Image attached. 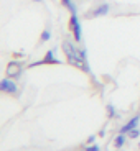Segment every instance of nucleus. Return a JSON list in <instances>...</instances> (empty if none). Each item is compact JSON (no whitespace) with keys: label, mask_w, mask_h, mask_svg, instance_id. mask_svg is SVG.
Masks as SVG:
<instances>
[{"label":"nucleus","mask_w":140,"mask_h":151,"mask_svg":"<svg viewBox=\"0 0 140 151\" xmlns=\"http://www.w3.org/2000/svg\"><path fill=\"white\" fill-rule=\"evenodd\" d=\"M61 48H63V53H65V56H66L68 64L74 66V68H78V69H81V71L87 72V74L91 72L89 63L81 58L79 48H76V45L71 41V40H65V41L61 43Z\"/></svg>","instance_id":"obj_1"},{"label":"nucleus","mask_w":140,"mask_h":151,"mask_svg":"<svg viewBox=\"0 0 140 151\" xmlns=\"http://www.w3.org/2000/svg\"><path fill=\"white\" fill-rule=\"evenodd\" d=\"M68 28L71 30L73 36H74V41L81 43V40H83V28H81V22H79V18H78V13H71Z\"/></svg>","instance_id":"obj_2"},{"label":"nucleus","mask_w":140,"mask_h":151,"mask_svg":"<svg viewBox=\"0 0 140 151\" xmlns=\"http://www.w3.org/2000/svg\"><path fill=\"white\" fill-rule=\"evenodd\" d=\"M45 64H51V66H59L61 64V61L58 59L56 56H54V49H49L48 53L45 54V58L43 59H40V61H35V63H31L28 68H35V66H45Z\"/></svg>","instance_id":"obj_3"},{"label":"nucleus","mask_w":140,"mask_h":151,"mask_svg":"<svg viewBox=\"0 0 140 151\" xmlns=\"http://www.w3.org/2000/svg\"><path fill=\"white\" fill-rule=\"evenodd\" d=\"M5 72H7V77H10V79H18L23 72V66L20 63H17V61H12V63L7 64Z\"/></svg>","instance_id":"obj_4"},{"label":"nucleus","mask_w":140,"mask_h":151,"mask_svg":"<svg viewBox=\"0 0 140 151\" xmlns=\"http://www.w3.org/2000/svg\"><path fill=\"white\" fill-rule=\"evenodd\" d=\"M110 12V5L109 4H101L96 8H92L89 13H87V18H99V17H106Z\"/></svg>","instance_id":"obj_5"},{"label":"nucleus","mask_w":140,"mask_h":151,"mask_svg":"<svg viewBox=\"0 0 140 151\" xmlns=\"http://www.w3.org/2000/svg\"><path fill=\"white\" fill-rule=\"evenodd\" d=\"M0 89H2V92H7V94H15V92L18 91L17 84L13 82L10 77H5V79H2V82H0Z\"/></svg>","instance_id":"obj_6"},{"label":"nucleus","mask_w":140,"mask_h":151,"mask_svg":"<svg viewBox=\"0 0 140 151\" xmlns=\"http://www.w3.org/2000/svg\"><path fill=\"white\" fill-rule=\"evenodd\" d=\"M139 122H140V115H135V117H133V118H130V120L127 122L125 125H122L119 132H120V133H124V135H127V133H129V132H132L133 128H137V125H139Z\"/></svg>","instance_id":"obj_7"},{"label":"nucleus","mask_w":140,"mask_h":151,"mask_svg":"<svg viewBox=\"0 0 140 151\" xmlns=\"http://www.w3.org/2000/svg\"><path fill=\"white\" fill-rule=\"evenodd\" d=\"M61 4H63V7L68 8L69 13H78V7L74 5V2H73V0H61Z\"/></svg>","instance_id":"obj_8"},{"label":"nucleus","mask_w":140,"mask_h":151,"mask_svg":"<svg viewBox=\"0 0 140 151\" xmlns=\"http://www.w3.org/2000/svg\"><path fill=\"white\" fill-rule=\"evenodd\" d=\"M125 145V135L124 133H119L117 136H115V140H114V146L115 148H122Z\"/></svg>","instance_id":"obj_9"},{"label":"nucleus","mask_w":140,"mask_h":151,"mask_svg":"<svg viewBox=\"0 0 140 151\" xmlns=\"http://www.w3.org/2000/svg\"><path fill=\"white\" fill-rule=\"evenodd\" d=\"M40 40H41V43H46V41H49V40H51V31H49V28H46V30L41 31Z\"/></svg>","instance_id":"obj_10"},{"label":"nucleus","mask_w":140,"mask_h":151,"mask_svg":"<svg viewBox=\"0 0 140 151\" xmlns=\"http://www.w3.org/2000/svg\"><path fill=\"white\" fill-rule=\"evenodd\" d=\"M127 135H129L130 138H132V140H137V138L140 136V130H139V128H133L132 132H129Z\"/></svg>","instance_id":"obj_11"},{"label":"nucleus","mask_w":140,"mask_h":151,"mask_svg":"<svg viewBox=\"0 0 140 151\" xmlns=\"http://www.w3.org/2000/svg\"><path fill=\"white\" fill-rule=\"evenodd\" d=\"M107 117L109 118L115 117V109H114V105H107Z\"/></svg>","instance_id":"obj_12"},{"label":"nucleus","mask_w":140,"mask_h":151,"mask_svg":"<svg viewBox=\"0 0 140 151\" xmlns=\"http://www.w3.org/2000/svg\"><path fill=\"white\" fill-rule=\"evenodd\" d=\"M99 150H101V148H99L97 145H91V146H86L83 151H99Z\"/></svg>","instance_id":"obj_13"},{"label":"nucleus","mask_w":140,"mask_h":151,"mask_svg":"<svg viewBox=\"0 0 140 151\" xmlns=\"http://www.w3.org/2000/svg\"><path fill=\"white\" fill-rule=\"evenodd\" d=\"M79 53H81V58H83L84 61H87V51L86 49H79Z\"/></svg>","instance_id":"obj_14"},{"label":"nucleus","mask_w":140,"mask_h":151,"mask_svg":"<svg viewBox=\"0 0 140 151\" xmlns=\"http://www.w3.org/2000/svg\"><path fill=\"white\" fill-rule=\"evenodd\" d=\"M94 140H96V135H91V136H87V141H86V143L89 145V143H92Z\"/></svg>","instance_id":"obj_15"},{"label":"nucleus","mask_w":140,"mask_h":151,"mask_svg":"<svg viewBox=\"0 0 140 151\" xmlns=\"http://www.w3.org/2000/svg\"><path fill=\"white\" fill-rule=\"evenodd\" d=\"M33 2H41V0H33Z\"/></svg>","instance_id":"obj_16"},{"label":"nucleus","mask_w":140,"mask_h":151,"mask_svg":"<svg viewBox=\"0 0 140 151\" xmlns=\"http://www.w3.org/2000/svg\"><path fill=\"white\" fill-rule=\"evenodd\" d=\"M139 148H140V143H139Z\"/></svg>","instance_id":"obj_17"}]
</instances>
